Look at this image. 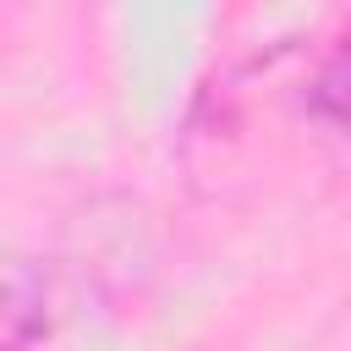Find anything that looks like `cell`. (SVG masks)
Segmentation results:
<instances>
[{"label":"cell","mask_w":351,"mask_h":351,"mask_svg":"<svg viewBox=\"0 0 351 351\" xmlns=\"http://www.w3.org/2000/svg\"><path fill=\"white\" fill-rule=\"evenodd\" d=\"M313 110H318V121L329 132H340L351 143V38L318 66V77H313Z\"/></svg>","instance_id":"6da1fadb"}]
</instances>
